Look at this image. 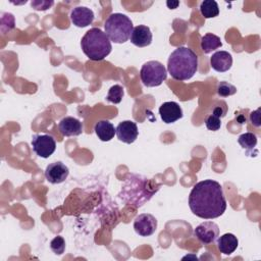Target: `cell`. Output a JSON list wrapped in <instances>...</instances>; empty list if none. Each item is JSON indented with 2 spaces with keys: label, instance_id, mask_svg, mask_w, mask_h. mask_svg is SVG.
<instances>
[{
  "label": "cell",
  "instance_id": "ba28073f",
  "mask_svg": "<svg viewBox=\"0 0 261 261\" xmlns=\"http://www.w3.org/2000/svg\"><path fill=\"white\" fill-rule=\"evenodd\" d=\"M134 229L141 237H149L157 229V219L149 213H143L136 217Z\"/></svg>",
  "mask_w": 261,
  "mask_h": 261
},
{
  "label": "cell",
  "instance_id": "ffe728a7",
  "mask_svg": "<svg viewBox=\"0 0 261 261\" xmlns=\"http://www.w3.org/2000/svg\"><path fill=\"white\" fill-rule=\"evenodd\" d=\"M239 144L246 150H253L257 145V136L253 133H245L238 139Z\"/></svg>",
  "mask_w": 261,
  "mask_h": 261
},
{
  "label": "cell",
  "instance_id": "3957f363",
  "mask_svg": "<svg viewBox=\"0 0 261 261\" xmlns=\"http://www.w3.org/2000/svg\"><path fill=\"white\" fill-rule=\"evenodd\" d=\"M81 47L87 57L93 61L103 60L111 52V41L99 28L90 29L82 38Z\"/></svg>",
  "mask_w": 261,
  "mask_h": 261
},
{
  "label": "cell",
  "instance_id": "8fae6325",
  "mask_svg": "<svg viewBox=\"0 0 261 261\" xmlns=\"http://www.w3.org/2000/svg\"><path fill=\"white\" fill-rule=\"evenodd\" d=\"M159 114L163 122L173 123L182 117V109L174 101H168L161 104L159 107Z\"/></svg>",
  "mask_w": 261,
  "mask_h": 261
},
{
  "label": "cell",
  "instance_id": "e0dca14e",
  "mask_svg": "<svg viewBox=\"0 0 261 261\" xmlns=\"http://www.w3.org/2000/svg\"><path fill=\"white\" fill-rule=\"evenodd\" d=\"M94 130L98 137L103 142H108L114 138L116 134V128L108 120H100L95 124Z\"/></svg>",
  "mask_w": 261,
  "mask_h": 261
},
{
  "label": "cell",
  "instance_id": "8992f818",
  "mask_svg": "<svg viewBox=\"0 0 261 261\" xmlns=\"http://www.w3.org/2000/svg\"><path fill=\"white\" fill-rule=\"evenodd\" d=\"M32 147L39 157L48 158L54 153L56 142L51 135L36 134L32 138Z\"/></svg>",
  "mask_w": 261,
  "mask_h": 261
},
{
  "label": "cell",
  "instance_id": "277c9868",
  "mask_svg": "<svg viewBox=\"0 0 261 261\" xmlns=\"http://www.w3.org/2000/svg\"><path fill=\"white\" fill-rule=\"evenodd\" d=\"M104 29L110 41L116 44H122L130 38L134 25L130 18L125 14L112 13L106 19Z\"/></svg>",
  "mask_w": 261,
  "mask_h": 261
},
{
  "label": "cell",
  "instance_id": "4316f807",
  "mask_svg": "<svg viewBox=\"0 0 261 261\" xmlns=\"http://www.w3.org/2000/svg\"><path fill=\"white\" fill-rule=\"evenodd\" d=\"M166 5L169 9H175L179 5V2L178 1H167Z\"/></svg>",
  "mask_w": 261,
  "mask_h": 261
},
{
  "label": "cell",
  "instance_id": "7a4b0ae2",
  "mask_svg": "<svg viewBox=\"0 0 261 261\" xmlns=\"http://www.w3.org/2000/svg\"><path fill=\"white\" fill-rule=\"evenodd\" d=\"M198 70V56L188 47H178L167 61V71L176 81H187Z\"/></svg>",
  "mask_w": 261,
  "mask_h": 261
},
{
  "label": "cell",
  "instance_id": "30bf717a",
  "mask_svg": "<svg viewBox=\"0 0 261 261\" xmlns=\"http://www.w3.org/2000/svg\"><path fill=\"white\" fill-rule=\"evenodd\" d=\"M139 130L136 122L132 120H123L116 126V136L119 141L125 144H132L138 138Z\"/></svg>",
  "mask_w": 261,
  "mask_h": 261
},
{
  "label": "cell",
  "instance_id": "4fadbf2b",
  "mask_svg": "<svg viewBox=\"0 0 261 261\" xmlns=\"http://www.w3.org/2000/svg\"><path fill=\"white\" fill-rule=\"evenodd\" d=\"M58 128L64 137H76L83 133L82 122L72 116L63 117L59 121Z\"/></svg>",
  "mask_w": 261,
  "mask_h": 261
},
{
  "label": "cell",
  "instance_id": "6da1fadb",
  "mask_svg": "<svg viewBox=\"0 0 261 261\" xmlns=\"http://www.w3.org/2000/svg\"><path fill=\"white\" fill-rule=\"evenodd\" d=\"M189 207L193 214L203 219H214L226 210V199L221 185L213 179L197 182L189 196Z\"/></svg>",
  "mask_w": 261,
  "mask_h": 261
},
{
  "label": "cell",
  "instance_id": "44dd1931",
  "mask_svg": "<svg viewBox=\"0 0 261 261\" xmlns=\"http://www.w3.org/2000/svg\"><path fill=\"white\" fill-rule=\"evenodd\" d=\"M124 95V91H123V87L120 85H114L112 86L109 91L108 94L106 96L107 101L114 103V104H118L121 102L122 98Z\"/></svg>",
  "mask_w": 261,
  "mask_h": 261
},
{
  "label": "cell",
  "instance_id": "ac0fdd59",
  "mask_svg": "<svg viewBox=\"0 0 261 261\" xmlns=\"http://www.w3.org/2000/svg\"><path fill=\"white\" fill-rule=\"evenodd\" d=\"M221 46V39L214 34L208 33L201 38V49L205 54H209L212 51L220 48Z\"/></svg>",
  "mask_w": 261,
  "mask_h": 261
},
{
  "label": "cell",
  "instance_id": "9c48e42d",
  "mask_svg": "<svg viewBox=\"0 0 261 261\" xmlns=\"http://www.w3.org/2000/svg\"><path fill=\"white\" fill-rule=\"evenodd\" d=\"M68 173H69L68 167L61 161L50 163L49 165H47L45 169L46 179L53 185L63 182L68 176Z\"/></svg>",
  "mask_w": 261,
  "mask_h": 261
},
{
  "label": "cell",
  "instance_id": "d6986e66",
  "mask_svg": "<svg viewBox=\"0 0 261 261\" xmlns=\"http://www.w3.org/2000/svg\"><path fill=\"white\" fill-rule=\"evenodd\" d=\"M200 12L205 18H212L219 14V7L214 0H204L200 4Z\"/></svg>",
  "mask_w": 261,
  "mask_h": 261
},
{
  "label": "cell",
  "instance_id": "9a60e30c",
  "mask_svg": "<svg viewBox=\"0 0 261 261\" xmlns=\"http://www.w3.org/2000/svg\"><path fill=\"white\" fill-rule=\"evenodd\" d=\"M210 65L218 72H225L232 65V57L226 51H217L210 57Z\"/></svg>",
  "mask_w": 261,
  "mask_h": 261
},
{
  "label": "cell",
  "instance_id": "484cf974",
  "mask_svg": "<svg viewBox=\"0 0 261 261\" xmlns=\"http://www.w3.org/2000/svg\"><path fill=\"white\" fill-rule=\"evenodd\" d=\"M250 120H251L252 124H254L255 126H260L261 125V121H260V108L257 109L256 111L251 112Z\"/></svg>",
  "mask_w": 261,
  "mask_h": 261
},
{
  "label": "cell",
  "instance_id": "7402d4cb",
  "mask_svg": "<svg viewBox=\"0 0 261 261\" xmlns=\"http://www.w3.org/2000/svg\"><path fill=\"white\" fill-rule=\"evenodd\" d=\"M236 93L237 88L227 82H220L217 86V94L221 97H228Z\"/></svg>",
  "mask_w": 261,
  "mask_h": 261
},
{
  "label": "cell",
  "instance_id": "7c38bea8",
  "mask_svg": "<svg viewBox=\"0 0 261 261\" xmlns=\"http://www.w3.org/2000/svg\"><path fill=\"white\" fill-rule=\"evenodd\" d=\"M70 20L77 28H85L94 20V12L86 6L74 7L70 12Z\"/></svg>",
  "mask_w": 261,
  "mask_h": 261
},
{
  "label": "cell",
  "instance_id": "52a82bcc",
  "mask_svg": "<svg viewBox=\"0 0 261 261\" xmlns=\"http://www.w3.org/2000/svg\"><path fill=\"white\" fill-rule=\"evenodd\" d=\"M195 237L204 245L213 243L219 236V227L213 221H204L194 229Z\"/></svg>",
  "mask_w": 261,
  "mask_h": 261
},
{
  "label": "cell",
  "instance_id": "5bb4252c",
  "mask_svg": "<svg viewBox=\"0 0 261 261\" xmlns=\"http://www.w3.org/2000/svg\"><path fill=\"white\" fill-rule=\"evenodd\" d=\"M130 42L140 48L147 47L152 43V33L147 25H137L130 34Z\"/></svg>",
  "mask_w": 261,
  "mask_h": 261
},
{
  "label": "cell",
  "instance_id": "603a6c76",
  "mask_svg": "<svg viewBox=\"0 0 261 261\" xmlns=\"http://www.w3.org/2000/svg\"><path fill=\"white\" fill-rule=\"evenodd\" d=\"M50 248H51V250L53 251L54 254L62 255L65 251V241H64V239L60 236L55 237L50 243Z\"/></svg>",
  "mask_w": 261,
  "mask_h": 261
},
{
  "label": "cell",
  "instance_id": "cb8c5ba5",
  "mask_svg": "<svg viewBox=\"0 0 261 261\" xmlns=\"http://www.w3.org/2000/svg\"><path fill=\"white\" fill-rule=\"evenodd\" d=\"M205 124H206V127L209 129V130H212V132H216L220 128L221 126V120H220V117L215 115L214 113L210 114L206 119H205Z\"/></svg>",
  "mask_w": 261,
  "mask_h": 261
},
{
  "label": "cell",
  "instance_id": "d4e9b609",
  "mask_svg": "<svg viewBox=\"0 0 261 261\" xmlns=\"http://www.w3.org/2000/svg\"><path fill=\"white\" fill-rule=\"evenodd\" d=\"M54 4V1H46V0H34L31 2V5L32 7L35 9V10H38V11H45L47 9H49L52 5Z\"/></svg>",
  "mask_w": 261,
  "mask_h": 261
},
{
  "label": "cell",
  "instance_id": "2e32d148",
  "mask_svg": "<svg viewBox=\"0 0 261 261\" xmlns=\"http://www.w3.org/2000/svg\"><path fill=\"white\" fill-rule=\"evenodd\" d=\"M239 245L237 237L232 233H224L217 240V247L220 253L224 255H230L233 253Z\"/></svg>",
  "mask_w": 261,
  "mask_h": 261
},
{
  "label": "cell",
  "instance_id": "5b68a950",
  "mask_svg": "<svg viewBox=\"0 0 261 261\" xmlns=\"http://www.w3.org/2000/svg\"><path fill=\"white\" fill-rule=\"evenodd\" d=\"M140 77L144 86L158 87L166 80L167 69L157 60L147 61L141 67Z\"/></svg>",
  "mask_w": 261,
  "mask_h": 261
}]
</instances>
